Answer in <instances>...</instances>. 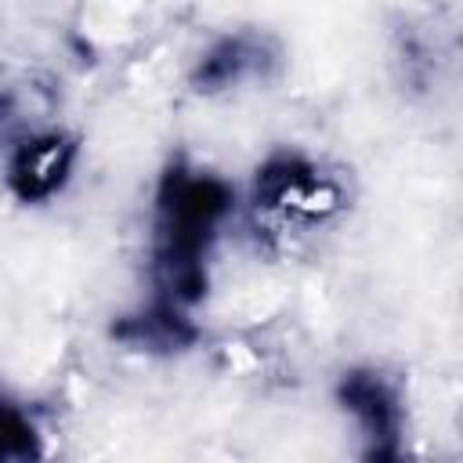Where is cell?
I'll return each mask as SVG.
<instances>
[{
	"label": "cell",
	"mask_w": 463,
	"mask_h": 463,
	"mask_svg": "<svg viewBox=\"0 0 463 463\" xmlns=\"http://www.w3.org/2000/svg\"><path fill=\"white\" fill-rule=\"evenodd\" d=\"M232 210V188L203 170L174 166L156 195L152 275L156 297L141 315V336L152 344L188 340V307L206 289V253Z\"/></svg>",
	"instance_id": "obj_1"
},
{
	"label": "cell",
	"mask_w": 463,
	"mask_h": 463,
	"mask_svg": "<svg viewBox=\"0 0 463 463\" xmlns=\"http://www.w3.org/2000/svg\"><path fill=\"white\" fill-rule=\"evenodd\" d=\"M268 65V51L260 40L253 36H232V40H221L199 65V90H221V87H232L239 83L242 76H257L260 69Z\"/></svg>",
	"instance_id": "obj_4"
},
{
	"label": "cell",
	"mask_w": 463,
	"mask_h": 463,
	"mask_svg": "<svg viewBox=\"0 0 463 463\" xmlns=\"http://www.w3.org/2000/svg\"><path fill=\"white\" fill-rule=\"evenodd\" d=\"M7 456H36V438L33 423L0 398V459Z\"/></svg>",
	"instance_id": "obj_5"
},
{
	"label": "cell",
	"mask_w": 463,
	"mask_h": 463,
	"mask_svg": "<svg viewBox=\"0 0 463 463\" xmlns=\"http://www.w3.org/2000/svg\"><path fill=\"white\" fill-rule=\"evenodd\" d=\"M72 141L61 134H47V137H33L25 141L14 159H11V188L18 192V199L33 203V199H47L51 192L61 188L69 166H72Z\"/></svg>",
	"instance_id": "obj_2"
},
{
	"label": "cell",
	"mask_w": 463,
	"mask_h": 463,
	"mask_svg": "<svg viewBox=\"0 0 463 463\" xmlns=\"http://www.w3.org/2000/svg\"><path fill=\"white\" fill-rule=\"evenodd\" d=\"M340 398L347 412L358 420L362 434L373 441V456L391 452L394 434H398V402L391 387L373 373H351L340 383Z\"/></svg>",
	"instance_id": "obj_3"
}]
</instances>
